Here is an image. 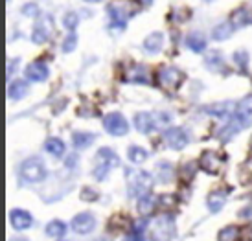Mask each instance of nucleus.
<instances>
[{
    "label": "nucleus",
    "instance_id": "nucleus-14",
    "mask_svg": "<svg viewBox=\"0 0 252 241\" xmlns=\"http://www.w3.org/2000/svg\"><path fill=\"white\" fill-rule=\"evenodd\" d=\"M52 33V19L50 17H42L41 21L35 24L33 30V41L35 43H44Z\"/></svg>",
    "mask_w": 252,
    "mask_h": 241
},
{
    "label": "nucleus",
    "instance_id": "nucleus-29",
    "mask_svg": "<svg viewBox=\"0 0 252 241\" xmlns=\"http://www.w3.org/2000/svg\"><path fill=\"white\" fill-rule=\"evenodd\" d=\"M232 109H234V103H221V105L210 107L208 113L216 114V116H219V118H224V116H228V114L232 113Z\"/></svg>",
    "mask_w": 252,
    "mask_h": 241
},
{
    "label": "nucleus",
    "instance_id": "nucleus-6",
    "mask_svg": "<svg viewBox=\"0 0 252 241\" xmlns=\"http://www.w3.org/2000/svg\"><path fill=\"white\" fill-rule=\"evenodd\" d=\"M175 234V223L171 215H160L151 225V238L153 241H171Z\"/></svg>",
    "mask_w": 252,
    "mask_h": 241
},
{
    "label": "nucleus",
    "instance_id": "nucleus-7",
    "mask_svg": "<svg viewBox=\"0 0 252 241\" xmlns=\"http://www.w3.org/2000/svg\"><path fill=\"white\" fill-rule=\"evenodd\" d=\"M21 177L26 182H41L46 177V168L41 158H28L21 166Z\"/></svg>",
    "mask_w": 252,
    "mask_h": 241
},
{
    "label": "nucleus",
    "instance_id": "nucleus-11",
    "mask_svg": "<svg viewBox=\"0 0 252 241\" xmlns=\"http://www.w3.org/2000/svg\"><path fill=\"white\" fill-rule=\"evenodd\" d=\"M164 140H166V146H169L171 149H182L186 148L189 138H188V133L184 129L173 127V129H168L164 133Z\"/></svg>",
    "mask_w": 252,
    "mask_h": 241
},
{
    "label": "nucleus",
    "instance_id": "nucleus-35",
    "mask_svg": "<svg viewBox=\"0 0 252 241\" xmlns=\"http://www.w3.org/2000/svg\"><path fill=\"white\" fill-rule=\"evenodd\" d=\"M11 241H28V240H26V238H13Z\"/></svg>",
    "mask_w": 252,
    "mask_h": 241
},
{
    "label": "nucleus",
    "instance_id": "nucleus-21",
    "mask_svg": "<svg viewBox=\"0 0 252 241\" xmlns=\"http://www.w3.org/2000/svg\"><path fill=\"white\" fill-rule=\"evenodd\" d=\"M241 240V230L238 227H226L219 232V241H239Z\"/></svg>",
    "mask_w": 252,
    "mask_h": 241
},
{
    "label": "nucleus",
    "instance_id": "nucleus-15",
    "mask_svg": "<svg viewBox=\"0 0 252 241\" xmlns=\"http://www.w3.org/2000/svg\"><path fill=\"white\" fill-rule=\"evenodd\" d=\"M126 81H129V83H147V81H149V74H147L146 66L136 64V66L127 68Z\"/></svg>",
    "mask_w": 252,
    "mask_h": 241
},
{
    "label": "nucleus",
    "instance_id": "nucleus-30",
    "mask_svg": "<svg viewBox=\"0 0 252 241\" xmlns=\"http://www.w3.org/2000/svg\"><path fill=\"white\" fill-rule=\"evenodd\" d=\"M157 170H158V175H160V181L162 182H166V181H171V164L168 162H160L157 166Z\"/></svg>",
    "mask_w": 252,
    "mask_h": 241
},
{
    "label": "nucleus",
    "instance_id": "nucleus-2",
    "mask_svg": "<svg viewBox=\"0 0 252 241\" xmlns=\"http://www.w3.org/2000/svg\"><path fill=\"white\" fill-rule=\"evenodd\" d=\"M127 186L131 197H144L153 186V179L146 171H127Z\"/></svg>",
    "mask_w": 252,
    "mask_h": 241
},
{
    "label": "nucleus",
    "instance_id": "nucleus-19",
    "mask_svg": "<svg viewBox=\"0 0 252 241\" xmlns=\"http://www.w3.org/2000/svg\"><path fill=\"white\" fill-rule=\"evenodd\" d=\"M162 44H164V37H162V33H153V35H149L146 39L144 48H146L149 54H158L162 48Z\"/></svg>",
    "mask_w": 252,
    "mask_h": 241
},
{
    "label": "nucleus",
    "instance_id": "nucleus-8",
    "mask_svg": "<svg viewBox=\"0 0 252 241\" xmlns=\"http://www.w3.org/2000/svg\"><path fill=\"white\" fill-rule=\"evenodd\" d=\"M184 79L182 72L175 66H162L160 70L157 72V81L162 89H168V90H175L177 87L181 85V81Z\"/></svg>",
    "mask_w": 252,
    "mask_h": 241
},
{
    "label": "nucleus",
    "instance_id": "nucleus-31",
    "mask_svg": "<svg viewBox=\"0 0 252 241\" xmlns=\"http://www.w3.org/2000/svg\"><path fill=\"white\" fill-rule=\"evenodd\" d=\"M76 43H77V39H76V35L72 33V35L66 37V41L63 43V50L64 52H72V50L76 48Z\"/></svg>",
    "mask_w": 252,
    "mask_h": 241
},
{
    "label": "nucleus",
    "instance_id": "nucleus-13",
    "mask_svg": "<svg viewBox=\"0 0 252 241\" xmlns=\"http://www.w3.org/2000/svg\"><path fill=\"white\" fill-rule=\"evenodd\" d=\"M9 221H11L13 228H17V230H26V228H30L32 223H33L32 215H30L28 212H24V210H11Z\"/></svg>",
    "mask_w": 252,
    "mask_h": 241
},
{
    "label": "nucleus",
    "instance_id": "nucleus-12",
    "mask_svg": "<svg viewBox=\"0 0 252 241\" xmlns=\"http://www.w3.org/2000/svg\"><path fill=\"white\" fill-rule=\"evenodd\" d=\"M199 166H201L206 173H217V171L221 170V166H223V158L217 155V153H214V151H206V153H203V156H201Z\"/></svg>",
    "mask_w": 252,
    "mask_h": 241
},
{
    "label": "nucleus",
    "instance_id": "nucleus-5",
    "mask_svg": "<svg viewBox=\"0 0 252 241\" xmlns=\"http://www.w3.org/2000/svg\"><path fill=\"white\" fill-rule=\"evenodd\" d=\"M118 164V156L116 153L109 148H101L96 155V160H94V177L98 181H103V179L109 175V171Z\"/></svg>",
    "mask_w": 252,
    "mask_h": 241
},
{
    "label": "nucleus",
    "instance_id": "nucleus-20",
    "mask_svg": "<svg viewBox=\"0 0 252 241\" xmlns=\"http://www.w3.org/2000/svg\"><path fill=\"white\" fill-rule=\"evenodd\" d=\"M64 232H66V225H64L63 221H52L46 227V234L50 238H63Z\"/></svg>",
    "mask_w": 252,
    "mask_h": 241
},
{
    "label": "nucleus",
    "instance_id": "nucleus-4",
    "mask_svg": "<svg viewBox=\"0 0 252 241\" xmlns=\"http://www.w3.org/2000/svg\"><path fill=\"white\" fill-rule=\"evenodd\" d=\"M251 121H252V96H249V98H245L239 103L234 116H232V123L228 125L226 138L230 135H234V133H238L239 129H245L247 125H251Z\"/></svg>",
    "mask_w": 252,
    "mask_h": 241
},
{
    "label": "nucleus",
    "instance_id": "nucleus-27",
    "mask_svg": "<svg viewBox=\"0 0 252 241\" xmlns=\"http://www.w3.org/2000/svg\"><path fill=\"white\" fill-rule=\"evenodd\" d=\"M232 33V26L230 24H226V22H223V24H219V26H216L214 28V31H212V35H214V39L216 41H223V39H228Z\"/></svg>",
    "mask_w": 252,
    "mask_h": 241
},
{
    "label": "nucleus",
    "instance_id": "nucleus-23",
    "mask_svg": "<svg viewBox=\"0 0 252 241\" xmlns=\"http://www.w3.org/2000/svg\"><path fill=\"white\" fill-rule=\"evenodd\" d=\"M188 46L193 52H203L206 48V39L203 37V33H191L188 37Z\"/></svg>",
    "mask_w": 252,
    "mask_h": 241
},
{
    "label": "nucleus",
    "instance_id": "nucleus-36",
    "mask_svg": "<svg viewBox=\"0 0 252 241\" xmlns=\"http://www.w3.org/2000/svg\"><path fill=\"white\" fill-rule=\"evenodd\" d=\"M149 2H151V0H142V4H149Z\"/></svg>",
    "mask_w": 252,
    "mask_h": 241
},
{
    "label": "nucleus",
    "instance_id": "nucleus-16",
    "mask_svg": "<svg viewBox=\"0 0 252 241\" xmlns=\"http://www.w3.org/2000/svg\"><path fill=\"white\" fill-rule=\"evenodd\" d=\"M26 76L32 81L41 83V81H44V79L48 78V66L44 63H32L28 66V70H26Z\"/></svg>",
    "mask_w": 252,
    "mask_h": 241
},
{
    "label": "nucleus",
    "instance_id": "nucleus-17",
    "mask_svg": "<svg viewBox=\"0 0 252 241\" xmlns=\"http://www.w3.org/2000/svg\"><path fill=\"white\" fill-rule=\"evenodd\" d=\"M28 94V83L26 81H22V79H17V81H13L11 85L7 87V96L11 99H21L24 98Z\"/></svg>",
    "mask_w": 252,
    "mask_h": 241
},
{
    "label": "nucleus",
    "instance_id": "nucleus-38",
    "mask_svg": "<svg viewBox=\"0 0 252 241\" xmlns=\"http://www.w3.org/2000/svg\"><path fill=\"white\" fill-rule=\"evenodd\" d=\"M87 2H101V0H87Z\"/></svg>",
    "mask_w": 252,
    "mask_h": 241
},
{
    "label": "nucleus",
    "instance_id": "nucleus-25",
    "mask_svg": "<svg viewBox=\"0 0 252 241\" xmlns=\"http://www.w3.org/2000/svg\"><path fill=\"white\" fill-rule=\"evenodd\" d=\"M234 22H238V24H252V9L251 7H241L238 9L236 13H234Z\"/></svg>",
    "mask_w": 252,
    "mask_h": 241
},
{
    "label": "nucleus",
    "instance_id": "nucleus-18",
    "mask_svg": "<svg viewBox=\"0 0 252 241\" xmlns=\"http://www.w3.org/2000/svg\"><path fill=\"white\" fill-rule=\"evenodd\" d=\"M226 197H228V192H224V190L212 192L210 197H208V208L212 212H219L224 206V203H226Z\"/></svg>",
    "mask_w": 252,
    "mask_h": 241
},
{
    "label": "nucleus",
    "instance_id": "nucleus-3",
    "mask_svg": "<svg viewBox=\"0 0 252 241\" xmlns=\"http://www.w3.org/2000/svg\"><path fill=\"white\" fill-rule=\"evenodd\" d=\"M136 11V4L131 0H112L109 6V15L112 19V26L122 28Z\"/></svg>",
    "mask_w": 252,
    "mask_h": 241
},
{
    "label": "nucleus",
    "instance_id": "nucleus-24",
    "mask_svg": "<svg viewBox=\"0 0 252 241\" xmlns=\"http://www.w3.org/2000/svg\"><path fill=\"white\" fill-rule=\"evenodd\" d=\"M94 138H96V136L91 135V133H76V135H74V146L79 149H85L94 142Z\"/></svg>",
    "mask_w": 252,
    "mask_h": 241
},
{
    "label": "nucleus",
    "instance_id": "nucleus-26",
    "mask_svg": "<svg viewBox=\"0 0 252 241\" xmlns=\"http://www.w3.org/2000/svg\"><path fill=\"white\" fill-rule=\"evenodd\" d=\"M46 151L54 156H61L64 153V144L59 138H50L46 142Z\"/></svg>",
    "mask_w": 252,
    "mask_h": 241
},
{
    "label": "nucleus",
    "instance_id": "nucleus-32",
    "mask_svg": "<svg viewBox=\"0 0 252 241\" xmlns=\"http://www.w3.org/2000/svg\"><path fill=\"white\" fill-rule=\"evenodd\" d=\"M77 24V15L76 13H68L66 17H64V26L68 30H74Z\"/></svg>",
    "mask_w": 252,
    "mask_h": 241
},
{
    "label": "nucleus",
    "instance_id": "nucleus-9",
    "mask_svg": "<svg viewBox=\"0 0 252 241\" xmlns=\"http://www.w3.org/2000/svg\"><path fill=\"white\" fill-rule=\"evenodd\" d=\"M103 125H105L107 133H111V135H114V136H122V135H126L127 131H129L127 120L118 113H112V114H109V116H105Z\"/></svg>",
    "mask_w": 252,
    "mask_h": 241
},
{
    "label": "nucleus",
    "instance_id": "nucleus-37",
    "mask_svg": "<svg viewBox=\"0 0 252 241\" xmlns=\"http://www.w3.org/2000/svg\"><path fill=\"white\" fill-rule=\"evenodd\" d=\"M96 241H109V240H105V238H99V240H96Z\"/></svg>",
    "mask_w": 252,
    "mask_h": 241
},
{
    "label": "nucleus",
    "instance_id": "nucleus-22",
    "mask_svg": "<svg viewBox=\"0 0 252 241\" xmlns=\"http://www.w3.org/2000/svg\"><path fill=\"white\" fill-rule=\"evenodd\" d=\"M153 208H155V197H151L149 193L138 199V212L142 215H149V213L153 212Z\"/></svg>",
    "mask_w": 252,
    "mask_h": 241
},
{
    "label": "nucleus",
    "instance_id": "nucleus-1",
    "mask_svg": "<svg viewBox=\"0 0 252 241\" xmlns=\"http://www.w3.org/2000/svg\"><path fill=\"white\" fill-rule=\"evenodd\" d=\"M169 121H171V116L166 113H140L134 116V125L140 133H151L155 129L166 127Z\"/></svg>",
    "mask_w": 252,
    "mask_h": 241
},
{
    "label": "nucleus",
    "instance_id": "nucleus-33",
    "mask_svg": "<svg viewBox=\"0 0 252 241\" xmlns=\"http://www.w3.org/2000/svg\"><path fill=\"white\" fill-rule=\"evenodd\" d=\"M124 241H144V238H142V234L138 232V230H136V232H131V234H127Z\"/></svg>",
    "mask_w": 252,
    "mask_h": 241
},
{
    "label": "nucleus",
    "instance_id": "nucleus-10",
    "mask_svg": "<svg viewBox=\"0 0 252 241\" xmlns=\"http://www.w3.org/2000/svg\"><path fill=\"white\" fill-rule=\"evenodd\" d=\"M94 227H96V219H94V215L89 212L79 213V215H76L74 221H72L74 232H77V234H81V236L91 234L92 230H94Z\"/></svg>",
    "mask_w": 252,
    "mask_h": 241
},
{
    "label": "nucleus",
    "instance_id": "nucleus-28",
    "mask_svg": "<svg viewBox=\"0 0 252 241\" xmlns=\"http://www.w3.org/2000/svg\"><path fill=\"white\" fill-rule=\"evenodd\" d=\"M147 158V151L146 149L138 148V146H133L129 149V160L134 164H142Z\"/></svg>",
    "mask_w": 252,
    "mask_h": 241
},
{
    "label": "nucleus",
    "instance_id": "nucleus-34",
    "mask_svg": "<svg viewBox=\"0 0 252 241\" xmlns=\"http://www.w3.org/2000/svg\"><path fill=\"white\" fill-rule=\"evenodd\" d=\"M239 215H241V217H245V219H251L252 217V206H249V208H245V210H241Z\"/></svg>",
    "mask_w": 252,
    "mask_h": 241
}]
</instances>
